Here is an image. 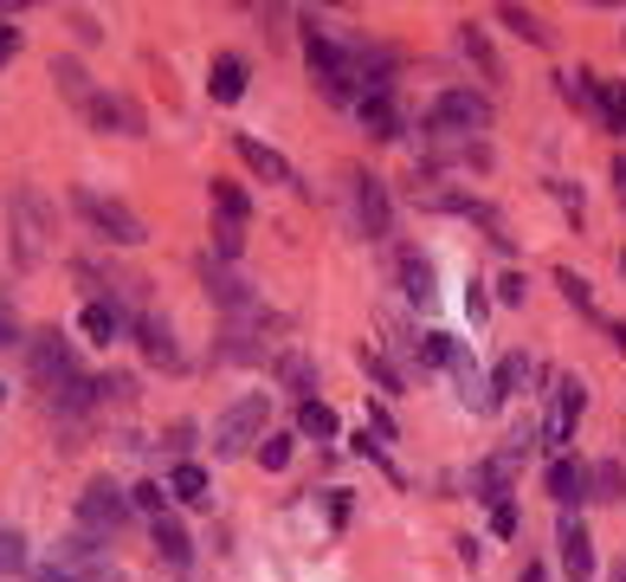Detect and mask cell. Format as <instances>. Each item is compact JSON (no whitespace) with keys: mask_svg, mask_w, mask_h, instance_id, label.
<instances>
[{"mask_svg":"<svg viewBox=\"0 0 626 582\" xmlns=\"http://www.w3.org/2000/svg\"><path fill=\"white\" fill-rule=\"evenodd\" d=\"M201 279H208V298H220V304H233V311H246L252 304V291L239 286L226 266H213V259H201Z\"/></svg>","mask_w":626,"mask_h":582,"instance_id":"obj_21","label":"cell"},{"mask_svg":"<svg viewBox=\"0 0 626 582\" xmlns=\"http://www.w3.org/2000/svg\"><path fill=\"white\" fill-rule=\"evenodd\" d=\"M517 582H550V577H543V563H523V577Z\"/></svg>","mask_w":626,"mask_h":582,"instance_id":"obj_43","label":"cell"},{"mask_svg":"<svg viewBox=\"0 0 626 582\" xmlns=\"http://www.w3.org/2000/svg\"><path fill=\"white\" fill-rule=\"evenodd\" d=\"M84 124L104 130V137H110V130H117V137H142V130H149L142 110H137V97H123V91H97L91 110H84Z\"/></svg>","mask_w":626,"mask_h":582,"instance_id":"obj_9","label":"cell"},{"mask_svg":"<svg viewBox=\"0 0 626 582\" xmlns=\"http://www.w3.org/2000/svg\"><path fill=\"white\" fill-rule=\"evenodd\" d=\"M71 208H78V220L91 226V233H104L110 246H142L149 240V226H142L117 195H97V188H71Z\"/></svg>","mask_w":626,"mask_h":582,"instance_id":"obj_1","label":"cell"},{"mask_svg":"<svg viewBox=\"0 0 626 582\" xmlns=\"http://www.w3.org/2000/svg\"><path fill=\"white\" fill-rule=\"evenodd\" d=\"M52 84H59V97L78 104V110H91V97H97V91H91V72H84L78 59H52Z\"/></svg>","mask_w":626,"mask_h":582,"instance_id":"obj_18","label":"cell"},{"mask_svg":"<svg viewBox=\"0 0 626 582\" xmlns=\"http://www.w3.org/2000/svg\"><path fill=\"white\" fill-rule=\"evenodd\" d=\"M33 375H39V388H52V395H66L71 382H84V375H78V357H71V344L59 330L33 344Z\"/></svg>","mask_w":626,"mask_h":582,"instance_id":"obj_8","label":"cell"},{"mask_svg":"<svg viewBox=\"0 0 626 582\" xmlns=\"http://www.w3.org/2000/svg\"><path fill=\"white\" fill-rule=\"evenodd\" d=\"M491 130V97L485 91H446L426 117V137H479Z\"/></svg>","mask_w":626,"mask_h":582,"instance_id":"obj_3","label":"cell"},{"mask_svg":"<svg viewBox=\"0 0 626 582\" xmlns=\"http://www.w3.org/2000/svg\"><path fill=\"white\" fill-rule=\"evenodd\" d=\"M614 582H626V563H621V570H614Z\"/></svg>","mask_w":626,"mask_h":582,"instance_id":"obj_46","label":"cell"},{"mask_svg":"<svg viewBox=\"0 0 626 582\" xmlns=\"http://www.w3.org/2000/svg\"><path fill=\"white\" fill-rule=\"evenodd\" d=\"M550 499H556L562 511L581 505V499H594V473H588L575 453H556V459H550Z\"/></svg>","mask_w":626,"mask_h":582,"instance_id":"obj_12","label":"cell"},{"mask_svg":"<svg viewBox=\"0 0 626 582\" xmlns=\"http://www.w3.org/2000/svg\"><path fill=\"white\" fill-rule=\"evenodd\" d=\"M497 20H504L510 33H523L530 46H550V26H543V20H536L530 7H497Z\"/></svg>","mask_w":626,"mask_h":582,"instance_id":"obj_27","label":"cell"},{"mask_svg":"<svg viewBox=\"0 0 626 582\" xmlns=\"http://www.w3.org/2000/svg\"><path fill=\"white\" fill-rule=\"evenodd\" d=\"M213 214L233 220V226H246V214H252V208H246V195H239L233 182H213Z\"/></svg>","mask_w":626,"mask_h":582,"instance_id":"obj_29","label":"cell"},{"mask_svg":"<svg viewBox=\"0 0 626 582\" xmlns=\"http://www.w3.org/2000/svg\"><path fill=\"white\" fill-rule=\"evenodd\" d=\"M233 149H239V162L252 168V175H265V182H284V188H297V168L284 162L272 143H259V137H233Z\"/></svg>","mask_w":626,"mask_h":582,"instance_id":"obj_13","label":"cell"},{"mask_svg":"<svg viewBox=\"0 0 626 582\" xmlns=\"http://www.w3.org/2000/svg\"><path fill=\"white\" fill-rule=\"evenodd\" d=\"M213 246H220V259H239V246H246V226H233V220H213Z\"/></svg>","mask_w":626,"mask_h":582,"instance_id":"obj_34","label":"cell"},{"mask_svg":"<svg viewBox=\"0 0 626 582\" xmlns=\"http://www.w3.org/2000/svg\"><path fill=\"white\" fill-rule=\"evenodd\" d=\"M581 408H588V388H581V375H556L543 440H550V446H568V440H575V421H581Z\"/></svg>","mask_w":626,"mask_h":582,"instance_id":"obj_7","label":"cell"},{"mask_svg":"<svg viewBox=\"0 0 626 582\" xmlns=\"http://www.w3.org/2000/svg\"><path fill=\"white\" fill-rule=\"evenodd\" d=\"M368 428H375V440H394V421H388L381 401H368Z\"/></svg>","mask_w":626,"mask_h":582,"instance_id":"obj_37","label":"cell"},{"mask_svg":"<svg viewBox=\"0 0 626 582\" xmlns=\"http://www.w3.org/2000/svg\"><path fill=\"white\" fill-rule=\"evenodd\" d=\"M265 395H246V401H233L220 421H213V453L220 459H239V453H252L259 440H265Z\"/></svg>","mask_w":626,"mask_h":582,"instance_id":"obj_2","label":"cell"},{"mask_svg":"<svg viewBox=\"0 0 626 582\" xmlns=\"http://www.w3.org/2000/svg\"><path fill=\"white\" fill-rule=\"evenodd\" d=\"M155 557H162L168 570H188V563H194V544H188V531H181L175 517H155Z\"/></svg>","mask_w":626,"mask_h":582,"instance_id":"obj_17","label":"cell"},{"mask_svg":"<svg viewBox=\"0 0 626 582\" xmlns=\"http://www.w3.org/2000/svg\"><path fill=\"white\" fill-rule=\"evenodd\" d=\"M78 330H84L91 344H117V337H123V311H117V298H91L84 317H78Z\"/></svg>","mask_w":626,"mask_h":582,"instance_id":"obj_15","label":"cell"},{"mask_svg":"<svg viewBox=\"0 0 626 582\" xmlns=\"http://www.w3.org/2000/svg\"><path fill=\"white\" fill-rule=\"evenodd\" d=\"M362 369H368V382H375L381 395H401V375H394V363H388L381 350H362Z\"/></svg>","mask_w":626,"mask_h":582,"instance_id":"obj_30","label":"cell"},{"mask_svg":"<svg viewBox=\"0 0 626 582\" xmlns=\"http://www.w3.org/2000/svg\"><path fill=\"white\" fill-rule=\"evenodd\" d=\"M7 214H13V240H20V259L33 266L39 259V246H46V233H52V214H46V201L20 182L13 195H7Z\"/></svg>","mask_w":626,"mask_h":582,"instance_id":"obj_5","label":"cell"},{"mask_svg":"<svg viewBox=\"0 0 626 582\" xmlns=\"http://www.w3.org/2000/svg\"><path fill=\"white\" fill-rule=\"evenodd\" d=\"M13 53H20V26H0V66H7Z\"/></svg>","mask_w":626,"mask_h":582,"instance_id":"obj_41","label":"cell"},{"mask_svg":"<svg viewBox=\"0 0 626 582\" xmlns=\"http://www.w3.org/2000/svg\"><path fill=\"white\" fill-rule=\"evenodd\" d=\"M33 582H71V577L59 570V563H46V570H33Z\"/></svg>","mask_w":626,"mask_h":582,"instance_id":"obj_42","label":"cell"},{"mask_svg":"<svg viewBox=\"0 0 626 582\" xmlns=\"http://www.w3.org/2000/svg\"><path fill=\"white\" fill-rule=\"evenodd\" d=\"M401 286H408V298H414V304H433V266H426V259H420V253H401Z\"/></svg>","mask_w":626,"mask_h":582,"instance_id":"obj_24","label":"cell"},{"mask_svg":"<svg viewBox=\"0 0 626 582\" xmlns=\"http://www.w3.org/2000/svg\"><path fill=\"white\" fill-rule=\"evenodd\" d=\"M71 33H78V39H97V33H104V26H97V20H91V13H71Z\"/></svg>","mask_w":626,"mask_h":582,"instance_id":"obj_40","label":"cell"},{"mask_svg":"<svg viewBox=\"0 0 626 582\" xmlns=\"http://www.w3.org/2000/svg\"><path fill=\"white\" fill-rule=\"evenodd\" d=\"M279 382L291 395H304V401H317V363L310 357H297V350H284L279 357Z\"/></svg>","mask_w":626,"mask_h":582,"instance_id":"obj_20","label":"cell"},{"mask_svg":"<svg viewBox=\"0 0 626 582\" xmlns=\"http://www.w3.org/2000/svg\"><path fill=\"white\" fill-rule=\"evenodd\" d=\"M588 473H594V499H607V505L626 499V466L621 459H601V466H588Z\"/></svg>","mask_w":626,"mask_h":582,"instance_id":"obj_28","label":"cell"},{"mask_svg":"<svg viewBox=\"0 0 626 582\" xmlns=\"http://www.w3.org/2000/svg\"><path fill=\"white\" fill-rule=\"evenodd\" d=\"M491 524H497V537H517V505H497L491 511Z\"/></svg>","mask_w":626,"mask_h":582,"instance_id":"obj_39","label":"cell"},{"mask_svg":"<svg viewBox=\"0 0 626 582\" xmlns=\"http://www.w3.org/2000/svg\"><path fill=\"white\" fill-rule=\"evenodd\" d=\"M349 182H355V188H349V195H355V226H362L368 240H388V233H394V208H388V188H381L375 175H349Z\"/></svg>","mask_w":626,"mask_h":582,"instance_id":"obj_10","label":"cell"},{"mask_svg":"<svg viewBox=\"0 0 626 582\" xmlns=\"http://www.w3.org/2000/svg\"><path fill=\"white\" fill-rule=\"evenodd\" d=\"M259 459H265V473H279V466H291V434L259 440Z\"/></svg>","mask_w":626,"mask_h":582,"instance_id":"obj_35","label":"cell"},{"mask_svg":"<svg viewBox=\"0 0 626 582\" xmlns=\"http://www.w3.org/2000/svg\"><path fill=\"white\" fill-rule=\"evenodd\" d=\"M297 434H304V440H336V408L304 401V408H297Z\"/></svg>","mask_w":626,"mask_h":582,"instance_id":"obj_26","label":"cell"},{"mask_svg":"<svg viewBox=\"0 0 626 582\" xmlns=\"http://www.w3.org/2000/svg\"><path fill=\"white\" fill-rule=\"evenodd\" d=\"M168 492H175V499H188V505H208V473H201L194 459H181V466L168 473Z\"/></svg>","mask_w":626,"mask_h":582,"instance_id":"obj_23","label":"cell"},{"mask_svg":"<svg viewBox=\"0 0 626 582\" xmlns=\"http://www.w3.org/2000/svg\"><path fill=\"white\" fill-rule=\"evenodd\" d=\"M556 286H562V298H568V304H581V311H588V286H581V279H575V272H562Z\"/></svg>","mask_w":626,"mask_h":582,"instance_id":"obj_38","label":"cell"},{"mask_svg":"<svg viewBox=\"0 0 626 582\" xmlns=\"http://www.w3.org/2000/svg\"><path fill=\"white\" fill-rule=\"evenodd\" d=\"M246 59H239V53H220V59H213V72H208V91H213V104H239V97H246Z\"/></svg>","mask_w":626,"mask_h":582,"instance_id":"obj_14","label":"cell"},{"mask_svg":"<svg viewBox=\"0 0 626 582\" xmlns=\"http://www.w3.org/2000/svg\"><path fill=\"white\" fill-rule=\"evenodd\" d=\"M59 570H66L71 582H123V570L91 544V531H71V537H59V557H52Z\"/></svg>","mask_w":626,"mask_h":582,"instance_id":"obj_6","label":"cell"},{"mask_svg":"<svg viewBox=\"0 0 626 582\" xmlns=\"http://www.w3.org/2000/svg\"><path fill=\"white\" fill-rule=\"evenodd\" d=\"M614 188H621V201H626V155L614 162Z\"/></svg>","mask_w":626,"mask_h":582,"instance_id":"obj_45","label":"cell"},{"mask_svg":"<svg viewBox=\"0 0 626 582\" xmlns=\"http://www.w3.org/2000/svg\"><path fill=\"white\" fill-rule=\"evenodd\" d=\"M13 570H26V537L0 531V577H13Z\"/></svg>","mask_w":626,"mask_h":582,"instance_id":"obj_33","label":"cell"},{"mask_svg":"<svg viewBox=\"0 0 626 582\" xmlns=\"http://www.w3.org/2000/svg\"><path fill=\"white\" fill-rule=\"evenodd\" d=\"M0 344H13V311H0Z\"/></svg>","mask_w":626,"mask_h":582,"instance_id":"obj_44","label":"cell"},{"mask_svg":"<svg viewBox=\"0 0 626 582\" xmlns=\"http://www.w3.org/2000/svg\"><path fill=\"white\" fill-rule=\"evenodd\" d=\"M459 53H465V59H472V66H479L491 84L504 78V66H497V46L485 39V26H472V20H465V26H459Z\"/></svg>","mask_w":626,"mask_h":582,"instance_id":"obj_19","label":"cell"},{"mask_svg":"<svg viewBox=\"0 0 626 582\" xmlns=\"http://www.w3.org/2000/svg\"><path fill=\"white\" fill-rule=\"evenodd\" d=\"M137 337H142V357H149V363H175V337H168L162 317H142Z\"/></svg>","mask_w":626,"mask_h":582,"instance_id":"obj_25","label":"cell"},{"mask_svg":"<svg viewBox=\"0 0 626 582\" xmlns=\"http://www.w3.org/2000/svg\"><path fill=\"white\" fill-rule=\"evenodd\" d=\"M556 544H562V577H568V582H594V537H588V524H581V517H568V511H562Z\"/></svg>","mask_w":626,"mask_h":582,"instance_id":"obj_11","label":"cell"},{"mask_svg":"<svg viewBox=\"0 0 626 582\" xmlns=\"http://www.w3.org/2000/svg\"><path fill=\"white\" fill-rule=\"evenodd\" d=\"M130 511H137L130 492H117L110 479H91V486L78 492V524H84V531H110V537H117V531L130 524Z\"/></svg>","mask_w":626,"mask_h":582,"instance_id":"obj_4","label":"cell"},{"mask_svg":"<svg viewBox=\"0 0 626 582\" xmlns=\"http://www.w3.org/2000/svg\"><path fill=\"white\" fill-rule=\"evenodd\" d=\"M497 304H523V272H504L497 279Z\"/></svg>","mask_w":626,"mask_h":582,"instance_id":"obj_36","label":"cell"},{"mask_svg":"<svg viewBox=\"0 0 626 582\" xmlns=\"http://www.w3.org/2000/svg\"><path fill=\"white\" fill-rule=\"evenodd\" d=\"M362 130H368L375 143H394V137H401V110H394V97H388V91L362 97Z\"/></svg>","mask_w":626,"mask_h":582,"instance_id":"obj_16","label":"cell"},{"mask_svg":"<svg viewBox=\"0 0 626 582\" xmlns=\"http://www.w3.org/2000/svg\"><path fill=\"white\" fill-rule=\"evenodd\" d=\"M130 505L149 511V517H168V486H155V479H149V486H130Z\"/></svg>","mask_w":626,"mask_h":582,"instance_id":"obj_32","label":"cell"},{"mask_svg":"<svg viewBox=\"0 0 626 582\" xmlns=\"http://www.w3.org/2000/svg\"><path fill=\"white\" fill-rule=\"evenodd\" d=\"M601 124L626 137V91H621V84H607V78H601Z\"/></svg>","mask_w":626,"mask_h":582,"instance_id":"obj_31","label":"cell"},{"mask_svg":"<svg viewBox=\"0 0 626 582\" xmlns=\"http://www.w3.org/2000/svg\"><path fill=\"white\" fill-rule=\"evenodd\" d=\"M530 375H536V363H530V357H523V350H510V357H504V363H497V375H491V395H497V401H504V395H517V388H523V382H530Z\"/></svg>","mask_w":626,"mask_h":582,"instance_id":"obj_22","label":"cell"}]
</instances>
